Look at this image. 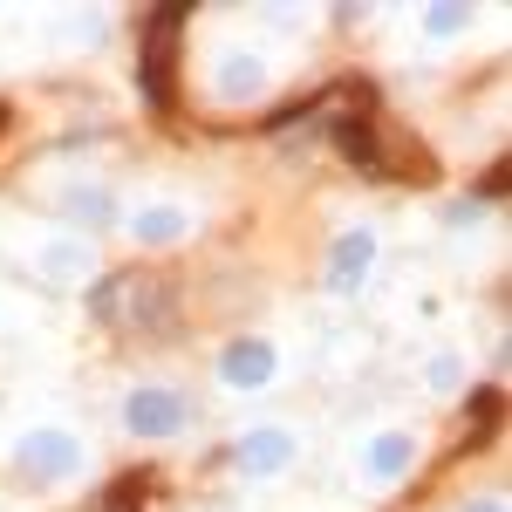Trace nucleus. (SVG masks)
<instances>
[{
  "mask_svg": "<svg viewBox=\"0 0 512 512\" xmlns=\"http://www.w3.org/2000/svg\"><path fill=\"white\" fill-rule=\"evenodd\" d=\"M178 21H185V7H158V21H151V35H144V96H151L158 110H171V103H178V89H171Z\"/></svg>",
  "mask_w": 512,
  "mask_h": 512,
  "instance_id": "7ed1b4c3",
  "label": "nucleus"
},
{
  "mask_svg": "<svg viewBox=\"0 0 512 512\" xmlns=\"http://www.w3.org/2000/svg\"><path fill=\"white\" fill-rule=\"evenodd\" d=\"M253 89H267V69L246 62V55H233V62L219 69V96H253Z\"/></svg>",
  "mask_w": 512,
  "mask_h": 512,
  "instance_id": "1a4fd4ad",
  "label": "nucleus"
},
{
  "mask_svg": "<svg viewBox=\"0 0 512 512\" xmlns=\"http://www.w3.org/2000/svg\"><path fill=\"white\" fill-rule=\"evenodd\" d=\"M472 512H506V506H499V499H485V506H472Z\"/></svg>",
  "mask_w": 512,
  "mask_h": 512,
  "instance_id": "dca6fc26",
  "label": "nucleus"
},
{
  "mask_svg": "<svg viewBox=\"0 0 512 512\" xmlns=\"http://www.w3.org/2000/svg\"><path fill=\"white\" fill-rule=\"evenodd\" d=\"M431 28H437V35H451V28H465V14H458V7H437Z\"/></svg>",
  "mask_w": 512,
  "mask_h": 512,
  "instance_id": "2eb2a0df",
  "label": "nucleus"
},
{
  "mask_svg": "<svg viewBox=\"0 0 512 512\" xmlns=\"http://www.w3.org/2000/svg\"><path fill=\"white\" fill-rule=\"evenodd\" d=\"M41 260H48V274H76V267H82V246H48Z\"/></svg>",
  "mask_w": 512,
  "mask_h": 512,
  "instance_id": "4468645a",
  "label": "nucleus"
},
{
  "mask_svg": "<svg viewBox=\"0 0 512 512\" xmlns=\"http://www.w3.org/2000/svg\"><path fill=\"white\" fill-rule=\"evenodd\" d=\"M219 376H226L233 390H260V383H274V349L253 342V335H239L233 349L219 355Z\"/></svg>",
  "mask_w": 512,
  "mask_h": 512,
  "instance_id": "39448f33",
  "label": "nucleus"
},
{
  "mask_svg": "<svg viewBox=\"0 0 512 512\" xmlns=\"http://www.w3.org/2000/svg\"><path fill=\"white\" fill-rule=\"evenodd\" d=\"M123 424H130L137 437H171V431H185V396L164 390V383H144V390L123 396Z\"/></svg>",
  "mask_w": 512,
  "mask_h": 512,
  "instance_id": "20e7f679",
  "label": "nucleus"
},
{
  "mask_svg": "<svg viewBox=\"0 0 512 512\" xmlns=\"http://www.w3.org/2000/svg\"><path fill=\"white\" fill-rule=\"evenodd\" d=\"M287 458H294V437H287V431H253V437H246V444H239V465H246V472H253V478L280 472Z\"/></svg>",
  "mask_w": 512,
  "mask_h": 512,
  "instance_id": "0eeeda50",
  "label": "nucleus"
},
{
  "mask_svg": "<svg viewBox=\"0 0 512 512\" xmlns=\"http://www.w3.org/2000/svg\"><path fill=\"white\" fill-rule=\"evenodd\" d=\"M89 315L110 321V328H171L178 315V287L158 267H130V274H110L103 287H89Z\"/></svg>",
  "mask_w": 512,
  "mask_h": 512,
  "instance_id": "f257e3e1",
  "label": "nucleus"
},
{
  "mask_svg": "<svg viewBox=\"0 0 512 512\" xmlns=\"http://www.w3.org/2000/svg\"><path fill=\"white\" fill-rule=\"evenodd\" d=\"M369 260H376V239H369V233H342V239H335V267H328V280L349 294L355 280L369 274Z\"/></svg>",
  "mask_w": 512,
  "mask_h": 512,
  "instance_id": "6e6552de",
  "label": "nucleus"
},
{
  "mask_svg": "<svg viewBox=\"0 0 512 512\" xmlns=\"http://www.w3.org/2000/svg\"><path fill=\"white\" fill-rule=\"evenodd\" d=\"M335 144H342V158H349V164L383 171V137H376V123H369V117H342V123H335Z\"/></svg>",
  "mask_w": 512,
  "mask_h": 512,
  "instance_id": "423d86ee",
  "label": "nucleus"
},
{
  "mask_svg": "<svg viewBox=\"0 0 512 512\" xmlns=\"http://www.w3.org/2000/svg\"><path fill=\"white\" fill-rule=\"evenodd\" d=\"M69 219H89V226H110V192H69Z\"/></svg>",
  "mask_w": 512,
  "mask_h": 512,
  "instance_id": "f8f14e48",
  "label": "nucleus"
},
{
  "mask_svg": "<svg viewBox=\"0 0 512 512\" xmlns=\"http://www.w3.org/2000/svg\"><path fill=\"white\" fill-rule=\"evenodd\" d=\"M14 465L28 472V485H69L82 472V444L69 431H35L14 444Z\"/></svg>",
  "mask_w": 512,
  "mask_h": 512,
  "instance_id": "f03ea898",
  "label": "nucleus"
},
{
  "mask_svg": "<svg viewBox=\"0 0 512 512\" xmlns=\"http://www.w3.org/2000/svg\"><path fill=\"white\" fill-rule=\"evenodd\" d=\"M110 512H144V472L117 478V492H110Z\"/></svg>",
  "mask_w": 512,
  "mask_h": 512,
  "instance_id": "ddd939ff",
  "label": "nucleus"
},
{
  "mask_svg": "<svg viewBox=\"0 0 512 512\" xmlns=\"http://www.w3.org/2000/svg\"><path fill=\"white\" fill-rule=\"evenodd\" d=\"M403 465H410V437H376L369 444V472L376 478H396Z\"/></svg>",
  "mask_w": 512,
  "mask_h": 512,
  "instance_id": "9d476101",
  "label": "nucleus"
},
{
  "mask_svg": "<svg viewBox=\"0 0 512 512\" xmlns=\"http://www.w3.org/2000/svg\"><path fill=\"white\" fill-rule=\"evenodd\" d=\"M185 226H192L185 212H144V219H137V239H144V246H164V239L185 233Z\"/></svg>",
  "mask_w": 512,
  "mask_h": 512,
  "instance_id": "9b49d317",
  "label": "nucleus"
}]
</instances>
